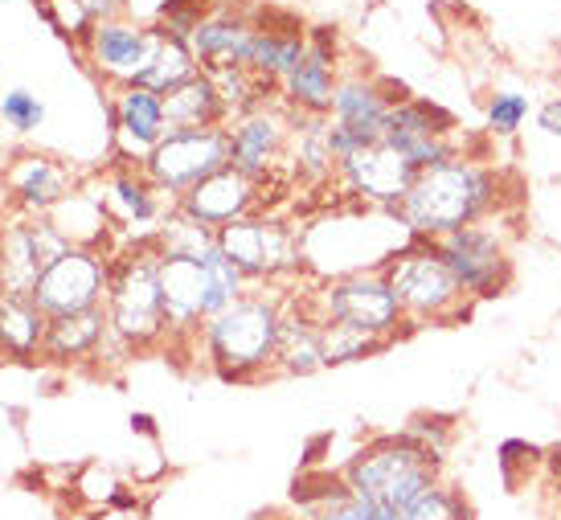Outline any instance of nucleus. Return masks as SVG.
<instances>
[{"mask_svg": "<svg viewBox=\"0 0 561 520\" xmlns=\"http://www.w3.org/2000/svg\"><path fill=\"white\" fill-rule=\"evenodd\" d=\"M500 213H504V173L492 160L455 152L414 176L410 193L390 218L402 226L405 238L438 242L455 230L492 221Z\"/></svg>", "mask_w": 561, "mask_h": 520, "instance_id": "nucleus-1", "label": "nucleus"}, {"mask_svg": "<svg viewBox=\"0 0 561 520\" xmlns=\"http://www.w3.org/2000/svg\"><path fill=\"white\" fill-rule=\"evenodd\" d=\"M341 479L377 512H405L422 492L443 479V451H431L414 435H377L344 463Z\"/></svg>", "mask_w": 561, "mask_h": 520, "instance_id": "nucleus-2", "label": "nucleus"}, {"mask_svg": "<svg viewBox=\"0 0 561 520\" xmlns=\"http://www.w3.org/2000/svg\"><path fill=\"white\" fill-rule=\"evenodd\" d=\"M287 300L279 296H242L226 312L205 320L202 340L214 373L226 381H259L275 369L279 328Z\"/></svg>", "mask_w": 561, "mask_h": 520, "instance_id": "nucleus-3", "label": "nucleus"}, {"mask_svg": "<svg viewBox=\"0 0 561 520\" xmlns=\"http://www.w3.org/2000/svg\"><path fill=\"white\" fill-rule=\"evenodd\" d=\"M381 275L402 308L405 328L451 324V320H463L471 308L463 284L455 279L451 263L443 258L438 242L431 238H405L398 251L386 254Z\"/></svg>", "mask_w": 561, "mask_h": 520, "instance_id": "nucleus-4", "label": "nucleus"}, {"mask_svg": "<svg viewBox=\"0 0 561 520\" xmlns=\"http://www.w3.org/2000/svg\"><path fill=\"white\" fill-rule=\"evenodd\" d=\"M107 324L111 336L124 340L127 348H148L169 336L164 296H160V258L152 242H140L119 263H111Z\"/></svg>", "mask_w": 561, "mask_h": 520, "instance_id": "nucleus-5", "label": "nucleus"}, {"mask_svg": "<svg viewBox=\"0 0 561 520\" xmlns=\"http://www.w3.org/2000/svg\"><path fill=\"white\" fill-rule=\"evenodd\" d=\"M308 308L316 312V320H336V324H353L360 332H374L381 340H398V332L405 328V315L393 300L390 284L381 267L377 270H353L324 284L320 291L304 296Z\"/></svg>", "mask_w": 561, "mask_h": 520, "instance_id": "nucleus-6", "label": "nucleus"}, {"mask_svg": "<svg viewBox=\"0 0 561 520\" xmlns=\"http://www.w3.org/2000/svg\"><path fill=\"white\" fill-rule=\"evenodd\" d=\"M218 246L250 284H279L287 275L304 270L296 230L279 218H266V213H250V218L218 230Z\"/></svg>", "mask_w": 561, "mask_h": 520, "instance_id": "nucleus-7", "label": "nucleus"}, {"mask_svg": "<svg viewBox=\"0 0 561 520\" xmlns=\"http://www.w3.org/2000/svg\"><path fill=\"white\" fill-rule=\"evenodd\" d=\"M438 251L451 263L455 279L463 284L471 303L496 300L513 284V246H508V230L496 218L438 238Z\"/></svg>", "mask_w": 561, "mask_h": 520, "instance_id": "nucleus-8", "label": "nucleus"}, {"mask_svg": "<svg viewBox=\"0 0 561 520\" xmlns=\"http://www.w3.org/2000/svg\"><path fill=\"white\" fill-rule=\"evenodd\" d=\"M226 164H230V131L226 127H202V131H169L140 169L160 193H169L176 201Z\"/></svg>", "mask_w": 561, "mask_h": 520, "instance_id": "nucleus-9", "label": "nucleus"}, {"mask_svg": "<svg viewBox=\"0 0 561 520\" xmlns=\"http://www.w3.org/2000/svg\"><path fill=\"white\" fill-rule=\"evenodd\" d=\"M107 287H111V263L91 246H75L66 251L54 267L37 279L33 287V303L58 320V315H79L91 312V308H103L107 303Z\"/></svg>", "mask_w": 561, "mask_h": 520, "instance_id": "nucleus-10", "label": "nucleus"}, {"mask_svg": "<svg viewBox=\"0 0 561 520\" xmlns=\"http://www.w3.org/2000/svg\"><path fill=\"white\" fill-rule=\"evenodd\" d=\"M291 111L287 107H254L247 115H238L230 131V164L238 173H247L259 185H271L275 173L287 164V140H291Z\"/></svg>", "mask_w": 561, "mask_h": 520, "instance_id": "nucleus-11", "label": "nucleus"}, {"mask_svg": "<svg viewBox=\"0 0 561 520\" xmlns=\"http://www.w3.org/2000/svg\"><path fill=\"white\" fill-rule=\"evenodd\" d=\"M70 246V238L54 226V218L21 221L0 234V275H4V296H33L37 279L46 275Z\"/></svg>", "mask_w": 561, "mask_h": 520, "instance_id": "nucleus-12", "label": "nucleus"}, {"mask_svg": "<svg viewBox=\"0 0 561 520\" xmlns=\"http://www.w3.org/2000/svg\"><path fill=\"white\" fill-rule=\"evenodd\" d=\"M386 143L402 160L414 164V173H422V169H431V164L459 152V143H455V119L443 107L426 103V99H402V103H393L390 124H386Z\"/></svg>", "mask_w": 561, "mask_h": 520, "instance_id": "nucleus-13", "label": "nucleus"}, {"mask_svg": "<svg viewBox=\"0 0 561 520\" xmlns=\"http://www.w3.org/2000/svg\"><path fill=\"white\" fill-rule=\"evenodd\" d=\"M341 185L348 189V197H357L360 206L381 209V213H393L402 206V197L414 185V164L402 160L390 143H369V148H357L348 160H341Z\"/></svg>", "mask_w": 561, "mask_h": 520, "instance_id": "nucleus-14", "label": "nucleus"}, {"mask_svg": "<svg viewBox=\"0 0 561 520\" xmlns=\"http://www.w3.org/2000/svg\"><path fill=\"white\" fill-rule=\"evenodd\" d=\"M263 197H266V185L250 181L247 173H238L234 164H226L214 176H205L202 185H193L185 197H176V213L202 221L209 230H226V226L259 213Z\"/></svg>", "mask_w": 561, "mask_h": 520, "instance_id": "nucleus-15", "label": "nucleus"}, {"mask_svg": "<svg viewBox=\"0 0 561 520\" xmlns=\"http://www.w3.org/2000/svg\"><path fill=\"white\" fill-rule=\"evenodd\" d=\"M169 136V119H164V95L148 91V86H124L115 99V140L136 169L157 152V143Z\"/></svg>", "mask_w": 561, "mask_h": 520, "instance_id": "nucleus-16", "label": "nucleus"}, {"mask_svg": "<svg viewBox=\"0 0 561 520\" xmlns=\"http://www.w3.org/2000/svg\"><path fill=\"white\" fill-rule=\"evenodd\" d=\"M160 42H164V30H127V25L103 21L91 33V54L103 74L119 79L124 86H136L157 58Z\"/></svg>", "mask_w": 561, "mask_h": 520, "instance_id": "nucleus-17", "label": "nucleus"}, {"mask_svg": "<svg viewBox=\"0 0 561 520\" xmlns=\"http://www.w3.org/2000/svg\"><path fill=\"white\" fill-rule=\"evenodd\" d=\"M160 296H164V320L169 336H193L205 328V267L202 258H176L160 254Z\"/></svg>", "mask_w": 561, "mask_h": 520, "instance_id": "nucleus-18", "label": "nucleus"}, {"mask_svg": "<svg viewBox=\"0 0 561 520\" xmlns=\"http://www.w3.org/2000/svg\"><path fill=\"white\" fill-rule=\"evenodd\" d=\"M332 46L336 42L320 33L316 42H308L296 70L279 82L287 111H296V115H328L332 111V95H336V49Z\"/></svg>", "mask_w": 561, "mask_h": 520, "instance_id": "nucleus-19", "label": "nucleus"}, {"mask_svg": "<svg viewBox=\"0 0 561 520\" xmlns=\"http://www.w3.org/2000/svg\"><path fill=\"white\" fill-rule=\"evenodd\" d=\"M324 369V345H320V320L308 308V300H287L279 328V353H275V373L283 378H312Z\"/></svg>", "mask_w": 561, "mask_h": 520, "instance_id": "nucleus-20", "label": "nucleus"}, {"mask_svg": "<svg viewBox=\"0 0 561 520\" xmlns=\"http://www.w3.org/2000/svg\"><path fill=\"white\" fill-rule=\"evenodd\" d=\"M160 197H169V193H160L157 185L144 176V169H136V173H115L111 176L107 193H99V201H103V209H107V221H119V226H127L131 234L148 226L152 238H157L160 226L169 221L164 218Z\"/></svg>", "mask_w": 561, "mask_h": 520, "instance_id": "nucleus-21", "label": "nucleus"}, {"mask_svg": "<svg viewBox=\"0 0 561 520\" xmlns=\"http://www.w3.org/2000/svg\"><path fill=\"white\" fill-rule=\"evenodd\" d=\"M4 181L30 213H54L70 197V173L49 157H21L4 173Z\"/></svg>", "mask_w": 561, "mask_h": 520, "instance_id": "nucleus-22", "label": "nucleus"}, {"mask_svg": "<svg viewBox=\"0 0 561 520\" xmlns=\"http://www.w3.org/2000/svg\"><path fill=\"white\" fill-rule=\"evenodd\" d=\"M164 119L169 131H202V127H226V107L209 74H197L193 82L176 86L172 95H164Z\"/></svg>", "mask_w": 561, "mask_h": 520, "instance_id": "nucleus-23", "label": "nucleus"}, {"mask_svg": "<svg viewBox=\"0 0 561 520\" xmlns=\"http://www.w3.org/2000/svg\"><path fill=\"white\" fill-rule=\"evenodd\" d=\"M304 49H308V42H304L299 30H250L242 66L275 86V82H283L296 70V62L304 58Z\"/></svg>", "mask_w": 561, "mask_h": 520, "instance_id": "nucleus-24", "label": "nucleus"}, {"mask_svg": "<svg viewBox=\"0 0 561 520\" xmlns=\"http://www.w3.org/2000/svg\"><path fill=\"white\" fill-rule=\"evenodd\" d=\"M103 336H111L103 308H91V312L79 315H58V320H49L42 353L54 357V361H79V357H91L94 348L103 345Z\"/></svg>", "mask_w": 561, "mask_h": 520, "instance_id": "nucleus-25", "label": "nucleus"}, {"mask_svg": "<svg viewBox=\"0 0 561 520\" xmlns=\"http://www.w3.org/2000/svg\"><path fill=\"white\" fill-rule=\"evenodd\" d=\"M49 315L33 303V296H0V353L33 357L46 345Z\"/></svg>", "mask_w": 561, "mask_h": 520, "instance_id": "nucleus-26", "label": "nucleus"}, {"mask_svg": "<svg viewBox=\"0 0 561 520\" xmlns=\"http://www.w3.org/2000/svg\"><path fill=\"white\" fill-rule=\"evenodd\" d=\"M250 30L242 21H202L188 33V49L197 54L202 70H221V66H242Z\"/></svg>", "mask_w": 561, "mask_h": 520, "instance_id": "nucleus-27", "label": "nucleus"}, {"mask_svg": "<svg viewBox=\"0 0 561 520\" xmlns=\"http://www.w3.org/2000/svg\"><path fill=\"white\" fill-rule=\"evenodd\" d=\"M197 74H202V62H197V54L188 49V42L164 33L157 58H152V66L144 70V79L136 82V86H148V91H157V95H172L176 86L193 82Z\"/></svg>", "mask_w": 561, "mask_h": 520, "instance_id": "nucleus-28", "label": "nucleus"}, {"mask_svg": "<svg viewBox=\"0 0 561 520\" xmlns=\"http://www.w3.org/2000/svg\"><path fill=\"white\" fill-rule=\"evenodd\" d=\"M202 267H205V320H214L218 312H226L230 303H238L247 296L250 279L221 254V246L202 254Z\"/></svg>", "mask_w": 561, "mask_h": 520, "instance_id": "nucleus-29", "label": "nucleus"}, {"mask_svg": "<svg viewBox=\"0 0 561 520\" xmlns=\"http://www.w3.org/2000/svg\"><path fill=\"white\" fill-rule=\"evenodd\" d=\"M320 345H324V369L328 365H348L365 361L381 348H390V340H381L374 332H360L353 324H336V320H320Z\"/></svg>", "mask_w": 561, "mask_h": 520, "instance_id": "nucleus-30", "label": "nucleus"}, {"mask_svg": "<svg viewBox=\"0 0 561 520\" xmlns=\"http://www.w3.org/2000/svg\"><path fill=\"white\" fill-rule=\"evenodd\" d=\"M398 520H476L471 500L463 496V488H455L451 479H438L431 492H422L405 512H393Z\"/></svg>", "mask_w": 561, "mask_h": 520, "instance_id": "nucleus-31", "label": "nucleus"}, {"mask_svg": "<svg viewBox=\"0 0 561 520\" xmlns=\"http://www.w3.org/2000/svg\"><path fill=\"white\" fill-rule=\"evenodd\" d=\"M525 119H529V99L525 95H516V91L492 95V103H488V131H492L496 140L516 136V131L525 127Z\"/></svg>", "mask_w": 561, "mask_h": 520, "instance_id": "nucleus-32", "label": "nucleus"}, {"mask_svg": "<svg viewBox=\"0 0 561 520\" xmlns=\"http://www.w3.org/2000/svg\"><path fill=\"white\" fill-rule=\"evenodd\" d=\"M496 467H500V475H504V484H516V467H525L529 479H541L546 451H541V447H533V442H525V439H508L504 447H500Z\"/></svg>", "mask_w": 561, "mask_h": 520, "instance_id": "nucleus-33", "label": "nucleus"}, {"mask_svg": "<svg viewBox=\"0 0 561 520\" xmlns=\"http://www.w3.org/2000/svg\"><path fill=\"white\" fill-rule=\"evenodd\" d=\"M0 119L13 127V131H37L46 119V107L30 95V91H9L0 99Z\"/></svg>", "mask_w": 561, "mask_h": 520, "instance_id": "nucleus-34", "label": "nucleus"}, {"mask_svg": "<svg viewBox=\"0 0 561 520\" xmlns=\"http://www.w3.org/2000/svg\"><path fill=\"white\" fill-rule=\"evenodd\" d=\"M541 484H546L549 500H553V508H558V517H561V447H553V451H546V467H541Z\"/></svg>", "mask_w": 561, "mask_h": 520, "instance_id": "nucleus-35", "label": "nucleus"}, {"mask_svg": "<svg viewBox=\"0 0 561 520\" xmlns=\"http://www.w3.org/2000/svg\"><path fill=\"white\" fill-rule=\"evenodd\" d=\"M537 127H541L546 136H558L561 140V99H549L546 107L537 111Z\"/></svg>", "mask_w": 561, "mask_h": 520, "instance_id": "nucleus-36", "label": "nucleus"}, {"mask_svg": "<svg viewBox=\"0 0 561 520\" xmlns=\"http://www.w3.org/2000/svg\"><path fill=\"white\" fill-rule=\"evenodd\" d=\"M75 4L87 13V21H107L111 13H119L124 0H75Z\"/></svg>", "mask_w": 561, "mask_h": 520, "instance_id": "nucleus-37", "label": "nucleus"}, {"mask_svg": "<svg viewBox=\"0 0 561 520\" xmlns=\"http://www.w3.org/2000/svg\"><path fill=\"white\" fill-rule=\"evenodd\" d=\"M0 296H4V275H0Z\"/></svg>", "mask_w": 561, "mask_h": 520, "instance_id": "nucleus-38", "label": "nucleus"}]
</instances>
